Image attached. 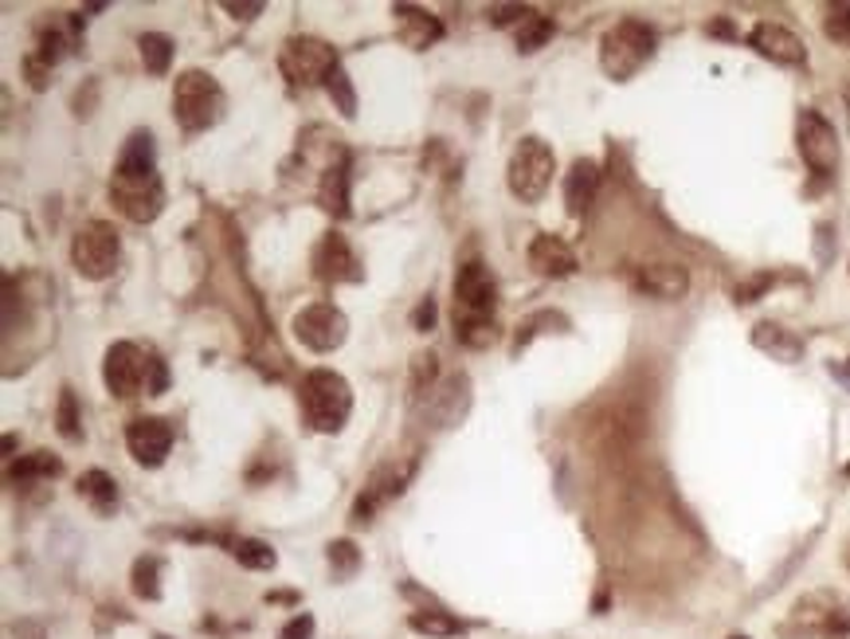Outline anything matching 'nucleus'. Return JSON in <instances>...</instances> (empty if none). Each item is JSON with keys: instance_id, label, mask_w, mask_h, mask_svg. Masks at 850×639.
<instances>
[{"instance_id": "1", "label": "nucleus", "mask_w": 850, "mask_h": 639, "mask_svg": "<svg viewBox=\"0 0 850 639\" xmlns=\"http://www.w3.org/2000/svg\"><path fill=\"white\" fill-rule=\"evenodd\" d=\"M494 307L498 283L490 267L478 260L463 263L455 275V338L471 350H486L494 342Z\"/></svg>"}, {"instance_id": "2", "label": "nucleus", "mask_w": 850, "mask_h": 639, "mask_svg": "<svg viewBox=\"0 0 850 639\" xmlns=\"http://www.w3.org/2000/svg\"><path fill=\"white\" fill-rule=\"evenodd\" d=\"M298 405L313 432H341L353 412L350 381L333 370H310L298 385Z\"/></svg>"}, {"instance_id": "3", "label": "nucleus", "mask_w": 850, "mask_h": 639, "mask_svg": "<svg viewBox=\"0 0 850 639\" xmlns=\"http://www.w3.org/2000/svg\"><path fill=\"white\" fill-rule=\"evenodd\" d=\"M654 47H659V32H654L647 20L627 16L619 24H611L600 40V67L604 75H611L616 82L639 75L647 64H651Z\"/></svg>"}, {"instance_id": "4", "label": "nucleus", "mask_w": 850, "mask_h": 639, "mask_svg": "<svg viewBox=\"0 0 850 639\" xmlns=\"http://www.w3.org/2000/svg\"><path fill=\"white\" fill-rule=\"evenodd\" d=\"M224 87L212 79L208 71H180L173 82V118L177 126L188 134H200V130L216 126L224 118Z\"/></svg>"}, {"instance_id": "5", "label": "nucleus", "mask_w": 850, "mask_h": 639, "mask_svg": "<svg viewBox=\"0 0 850 639\" xmlns=\"http://www.w3.org/2000/svg\"><path fill=\"white\" fill-rule=\"evenodd\" d=\"M553 173H556L553 145L541 142V137H521L510 157V169H506V180H510V192L521 205H538L549 192V185H553Z\"/></svg>"}, {"instance_id": "6", "label": "nucleus", "mask_w": 850, "mask_h": 639, "mask_svg": "<svg viewBox=\"0 0 850 639\" xmlns=\"http://www.w3.org/2000/svg\"><path fill=\"white\" fill-rule=\"evenodd\" d=\"M338 52L325 40L313 36H290L278 52V71L287 75L295 87H318L330 82V75L338 71Z\"/></svg>"}, {"instance_id": "7", "label": "nucleus", "mask_w": 850, "mask_h": 639, "mask_svg": "<svg viewBox=\"0 0 850 639\" xmlns=\"http://www.w3.org/2000/svg\"><path fill=\"white\" fill-rule=\"evenodd\" d=\"M110 200L118 205L125 220L134 224H153L165 208V189L157 173H122L114 169L110 177Z\"/></svg>"}, {"instance_id": "8", "label": "nucleus", "mask_w": 850, "mask_h": 639, "mask_svg": "<svg viewBox=\"0 0 850 639\" xmlns=\"http://www.w3.org/2000/svg\"><path fill=\"white\" fill-rule=\"evenodd\" d=\"M118 252H122V243H118L114 224H107V220H90V224H82L71 240L75 271H79L82 279H95V283L114 275Z\"/></svg>"}, {"instance_id": "9", "label": "nucleus", "mask_w": 850, "mask_h": 639, "mask_svg": "<svg viewBox=\"0 0 850 639\" xmlns=\"http://www.w3.org/2000/svg\"><path fill=\"white\" fill-rule=\"evenodd\" d=\"M416 467H420V460H416V455H408V460L380 463V467L373 471V478L365 483V491L357 495V503H353V522H357V526L373 522V514L380 510V506H388L396 495H404V486L412 483Z\"/></svg>"}, {"instance_id": "10", "label": "nucleus", "mask_w": 850, "mask_h": 639, "mask_svg": "<svg viewBox=\"0 0 850 639\" xmlns=\"http://www.w3.org/2000/svg\"><path fill=\"white\" fill-rule=\"evenodd\" d=\"M102 381L118 400L142 397V388L150 385V353H142L134 342H114L102 361Z\"/></svg>"}, {"instance_id": "11", "label": "nucleus", "mask_w": 850, "mask_h": 639, "mask_svg": "<svg viewBox=\"0 0 850 639\" xmlns=\"http://www.w3.org/2000/svg\"><path fill=\"white\" fill-rule=\"evenodd\" d=\"M796 142H799V157H804L815 177H831L839 169V134H835V126L819 110H804L799 114Z\"/></svg>"}, {"instance_id": "12", "label": "nucleus", "mask_w": 850, "mask_h": 639, "mask_svg": "<svg viewBox=\"0 0 850 639\" xmlns=\"http://www.w3.org/2000/svg\"><path fill=\"white\" fill-rule=\"evenodd\" d=\"M290 330H295V338L306 345V350L313 353H333L341 342H345V333H350V322H345V315H341L333 302H310V307H302L295 315V322H290Z\"/></svg>"}, {"instance_id": "13", "label": "nucleus", "mask_w": 850, "mask_h": 639, "mask_svg": "<svg viewBox=\"0 0 850 639\" xmlns=\"http://www.w3.org/2000/svg\"><path fill=\"white\" fill-rule=\"evenodd\" d=\"M466 405H471V381H466L463 373L435 381V385H431L428 393L416 400V408H420V412L428 416L435 428H451V423H459L463 420V412H466Z\"/></svg>"}, {"instance_id": "14", "label": "nucleus", "mask_w": 850, "mask_h": 639, "mask_svg": "<svg viewBox=\"0 0 850 639\" xmlns=\"http://www.w3.org/2000/svg\"><path fill=\"white\" fill-rule=\"evenodd\" d=\"M310 263H313V275L322 283H361L365 279V267H361L350 240L341 232H325L322 240H318V247H313Z\"/></svg>"}, {"instance_id": "15", "label": "nucleus", "mask_w": 850, "mask_h": 639, "mask_svg": "<svg viewBox=\"0 0 850 639\" xmlns=\"http://www.w3.org/2000/svg\"><path fill=\"white\" fill-rule=\"evenodd\" d=\"M125 448L142 467H162L165 455L173 451V423L162 416H137L125 428Z\"/></svg>"}, {"instance_id": "16", "label": "nucleus", "mask_w": 850, "mask_h": 639, "mask_svg": "<svg viewBox=\"0 0 850 639\" xmlns=\"http://www.w3.org/2000/svg\"><path fill=\"white\" fill-rule=\"evenodd\" d=\"M749 44L772 59L780 67H804L807 64V52H804V40L792 32V27L776 24V20H761V24L749 32Z\"/></svg>"}, {"instance_id": "17", "label": "nucleus", "mask_w": 850, "mask_h": 639, "mask_svg": "<svg viewBox=\"0 0 850 639\" xmlns=\"http://www.w3.org/2000/svg\"><path fill=\"white\" fill-rule=\"evenodd\" d=\"M631 287L647 298H659V302H674L689 290V275L678 263H643L631 271Z\"/></svg>"}, {"instance_id": "18", "label": "nucleus", "mask_w": 850, "mask_h": 639, "mask_svg": "<svg viewBox=\"0 0 850 639\" xmlns=\"http://www.w3.org/2000/svg\"><path fill=\"white\" fill-rule=\"evenodd\" d=\"M526 260L541 279H568L576 271V252L561 240V235H549V232H541L538 240L529 243Z\"/></svg>"}, {"instance_id": "19", "label": "nucleus", "mask_w": 850, "mask_h": 639, "mask_svg": "<svg viewBox=\"0 0 850 639\" xmlns=\"http://www.w3.org/2000/svg\"><path fill=\"white\" fill-rule=\"evenodd\" d=\"M393 20H396V40H400L404 47H412V52H423V47H431L435 40H443V24H439V16H431L428 9L396 4Z\"/></svg>"}, {"instance_id": "20", "label": "nucleus", "mask_w": 850, "mask_h": 639, "mask_svg": "<svg viewBox=\"0 0 850 639\" xmlns=\"http://www.w3.org/2000/svg\"><path fill=\"white\" fill-rule=\"evenodd\" d=\"M596 185H600V165L581 157L573 162V169L564 173V205H568V217H584L596 197Z\"/></svg>"}, {"instance_id": "21", "label": "nucleus", "mask_w": 850, "mask_h": 639, "mask_svg": "<svg viewBox=\"0 0 850 639\" xmlns=\"http://www.w3.org/2000/svg\"><path fill=\"white\" fill-rule=\"evenodd\" d=\"M318 205L330 212V217L345 220L350 217V165H330L322 173V185H318Z\"/></svg>"}, {"instance_id": "22", "label": "nucleus", "mask_w": 850, "mask_h": 639, "mask_svg": "<svg viewBox=\"0 0 850 639\" xmlns=\"http://www.w3.org/2000/svg\"><path fill=\"white\" fill-rule=\"evenodd\" d=\"M752 345L764 350V353H772L776 361H799L804 357V342H799L792 330H784V326H776V322L757 326V330H752Z\"/></svg>"}, {"instance_id": "23", "label": "nucleus", "mask_w": 850, "mask_h": 639, "mask_svg": "<svg viewBox=\"0 0 850 639\" xmlns=\"http://www.w3.org/2000/svg\"><path fill=\"white\" fill-rule=\"evenodd\" d=\"M79 498L95 506V514H114L118 510V483L107 471H82L79 478Z\"/></svg>"}, {"instance_id": "24", "label": "nucleus", "mask_w": 850, "mask_h": 639, "mask_svg": "<svg viewBox=\"0 0 850 639\" xmlns=\"http://www.w3.org/2000/svg\"><path fill=\"white\" fill-rule=\"evenodd\" d=\"M59 471H63V463L55 460L52 451H32L24 460L9 463V483L27 486V483H40V478H55Z\"/></svg>"}, {"instance_id": "25", "label": "nucleus", "mask_w": 850, "mask_h": 639, "mask_svg": "<svg viewBox=\"0 0 850 639\" xmlns=\"http://www.w3.org/2000/svg\"><path fill=\"white\" fill-rule=\"evenodd\" d=\"M137 47H142V64L150 75H165L173 64V40L162 36V32H145L142 40H137Z\"/></svg>"}, {"instance_id": "26", "label": "nucleus", "mask_w": 850, "mask_h": 639, "mask_svg": "<svg viewBox=\"0 0 850 639\" xmlns=\"http://www.w3.org/2000/svg\"><path fill=\"white\" fill-rule=\"evenodd\" d=\"M162 558H137L134 561V573H130V585L142 601H157L162 596Z\"/></svg>"}, {"instance_id": "27", "label": "nucleus", "mask_w": 850, "mask_h": 639, "mask_svg": "<svg viewBox=\"0 0 850 639\" xmlns=\"http://www.w3.org/2000/svg\"><path fill=\"white\" fill-rule=\"evenodd\" d=\"M232 558L240 561L243 569H275V550L260 538H235L232 541Z\"/></svg>"}, {"instance_id": "28", "label": "nucleus", "mask_w": 850, "mask_h": 639, "mask_svg": "<svg viewBox=\"0 0 850 639\" xmlns=\"http://www.w3.org/2000/svg\"><path fill=\"white\" fill-rule=\"evenodd\" d=\"M549 36H553V20L541 16V12H529L518 24V52H538V47L549 44Z\"/></svg>"}, {"instance_id": "29", "label": "nucleus", "mask_w": 850, "mask_h": 639, "mask_svg": "<svg viewBox=\"0 0 850 639\" xmlns=\"http://www.w3.org/2000/svg\"><path fill=\"white\" fill-rule=\"evenodd\" d=\"M408 624H412V631H420V636H459L463 631V620H455V616H448V613H412L408 616Z\"/></svg>"}, {"instance_id": "30", "label": "nucleus", "mask_w": 850, "mask_h": 639, "mask_svg": "<svg viewBox=\"0 0 850 639\" xmlns=\"http://www.w3.org/2000/svg\"><path fill=\"white\" fill-rule=\"evenodd\" d=\"M325 561H330V569H333V576H338V581H350V576L361 569V550L353 546V541H330Z\"/></svg>"}, {"instance_id": "31", "label": "nucleus", "mask_w": 850, "mask_h": 639, "mask_svg": "<svg viewBox=\"0 0 850 639\" xmlns=\"http://www.w3.org/2000/svg\"><path fill=\"white\" fill-rule=\"evenodd\" d=\"M55 423H59V436L63 440H79L82 428H79V405H75V393L71 388H63L59 393V412H55Z\"/></svg>"}, {"instance_id": "32", "label": "nucleus", "mask_w": 850, "mask_h": 639, "mask_svg": "<svg viewBox=\"0 0 850 639\" xmlns=\"http://www.w3.org/2000/svg\"><path fill=\"white\" fill-rule=\"evenodd\" d=\"M325 90H330V99L338 102V110H341V114H345V118H353V114H357V95H353V82H350V75L341 71V67H338V71L330 75V82H325Z\"/></svg>"}, {"instance_id": "33", "label": "nucleus", "mask_w": 850, "mask_h": 639, "mask_svg": "<svg viewBox=\"0 0 850 639\" xmlns=\"http://www.w3.org/2000/svg\"><path fill=\"white\" fill-rule=\"evenodd\" d=\"M827 36L835 40V44H850V0H842V4H827Z\"/></svg>"}, {"instance_id": "34", "label": "nucleus", "mask_w": 850, "mask_h": 639, "mask_svg": "<svg viewBox=\"0 0 850 639\" xmlns=\"http://www.w3.org/2000/svg\"><path fill=\"white\" fill-rule=\"evenodd\" d=\"M529 12H533V9H526V4H494V9H486V16H490L494 27H506V24H514V20L521 24Z\"/></svg>"}, {"instance_id": "35", "label": "nucleus", "mask_w": 850, "mask_h": 639, "mask_svg": "<svg viewBox=\"0 0 850 639\" xmlns=\"http://www.w3.org/2000/svg\"><path fill=\"white\" fill-rule=\"evenodd\" d=\"M165 388H169V370H165V361L157 353H150V385H145V393L150 397H162Z\"/></svg>"}, {"instance_id": "36", "label": "nucleus", "mask_w": 850, "mask_h": 639, "mask_svg": "<svg viewBox=\"0 0 850 639\" xmlns=\"http://www.w3.org/2000/svg\"><path fill=\"white\" fill-rule=\"evenodd\" d=\"M278 639H313V616L310 613H298L287 628L278 631Z\"/></svg>"}, {"instance_id": "37", "label": "nucleus", "mask_w": 850, "mask_h": 639, "mask_svg": "<svg viewBox=\"0 0 850 639\" xmlns=\"http://www.w3.org/2000/svg\"><path fill=\"white\" fill-rule=\"evenodd\" d=\"M224 12H232L235 20H255L263 12V4H260V0H251V4H247V0H243V4H240V0H224Z\"/></svg>"}, {"instance_id": "38", "label": "nucleus", "mask_w": 850, "mask_h": 639, "mask_svg": "<svg viewBox=\"0 0 850 639\" xmlns=\"http://www.w3.org/2000/svg\"><path fill=\"white\" fill-rule=\"evenodd\" d=\"M769 283H772L769 275H761V279H752V283H744V287H737V302H757V295H761Z\"/></svg>"}, {"instance_id": "39", "label": "nucleus", "mask_w": 850, "mask_h": 639, "mask_svg": "<svg viewBox=\"0 0 850 639\" xmlns=\"http://www.w3.org/2000/svg\"><path fill=\"white\" fill-rule=\"evenodd\" d=\"M412 322H416V330H431V322H435V307H431V298H423L420 307H416Z\"/></svg>"}, {"instance_id": "40", "label": "nucleus", "mask_w": 850, "mask_h": 639, "mask_svg": "<svg viewBox=\"0 0 850 639\" xmlns=\"http://www.w3.org/2000/svg\"><path fill=\"white\" fill-rule=\"evenodd\" d=\"M12 631H16V639H47V636H44V628H40L36 620L12 624Z\"/></svg>"}, {"instance_id": "41", "label": "nucleus", "mask_w": 850, "mask_h": 639, "mask_svg": "<svg viewBox=\"0 0 850 639\" xmlns=\"http://www.w3.org/2000/svg\"><path fill=\"white\" fill-rule=\"evenodd\" d=\"M847 569H850V546H847Z\"/></svg>"}, {"instance_id": "42", "label": "nucleus", "mask_w": 850, "mask_h": 639, "mask_svg": "<svg viewBox=\"0 0 850 639\" xmlns=\"http://www.w3.org/2000/svg\"><path fill=\"white\" fill-rule=\"evenodd\" d=\"M153 639H169V636H153Z\"/></svg>"}, {"instance_id": "43", "label": "nucleus", "mask_w": 850, "mask_h": 639, "mask_svg": "<svg viewBox=\"0 0 850 639\" xmlns=\"http://www.w3.org/2000/svg\"><path fill=\"white\" fill-rule=\"evenodd\" d=\"M729 639H744V636H729Z\"/></svg>"}]
</instances>
